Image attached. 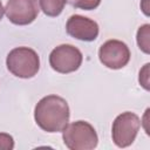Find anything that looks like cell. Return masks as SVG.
<instances>
[{"label":"cell","instance_id":"ba28073f","mask_svg":"<svg viewBox=\"0 0 150 150\" xmlns=\"http://www.w3.org/2000/svg\"><path fill=\"white\" fill-rule=\"evenodd\" d=\"M66 30L74 39L90 42L97 38L100 28L97 22L93 19L80 14H74L67 20Z\"/></svg>","mask_w":150,"mask_h":150},{"label":"cell","instance_id":"30bf717a","mask_svg":"<svg viewBox=\"0 0 150 150\" xmlns=\"http://www.w3.org/2000/svg\"><path fill=\"white\" fill-rule=\"evenodd\" d=\"M137 45L143 53L145 54L150 53V25L149 23H145L138 28Z\"/></svg>","mask_w":150,"mask_h":150},{"label":"cell","instance_id":"4fadbf2b","mask_svg":"<svg viewBox=\"0 0 150 150\" xmlns=\"http://www.w3.org/2000/svg\"><path fill=\"white\" fill-rule=\"evenodd\" d=\"M149 63L144 64V67L139 70V83L141 86L145 89V90H149Z\"/></svg>","mask_w":150,"mask_h":150},{"label":"cell","instance_id":"5bb4252c","mask_svg":"<svg viewBox=\"0 0 150 150\" xmlns=\"http://www.w3.org/2000/svg\"><path fill=\"white\" fill-rule=\"evenodd\" d=\"M4 14H5V8H4V6H2V4H1V1H0V21H1V19H2Z\"/></svg>","mask_w":150,"mask_h":150},{"label":"cell","instance_id":"8992f818","mask_svg":"<svg viewBox=\"0 0 150 150\" xmlns=\"http://www.w3.org/2000/svg\"><path fill=\"white\" fill-rule=\"evenodd\" d=\"M130 49L121 40H108L98 49V59L103 66L110 69H121L130 61Z\"/></svg>","mask_w":150,"mask_h":150},{"label":"cell","instance_id":"5b68a950","mask_svg":"<svg viewBox=\"0 0 150 150\" xmlns=\"http://www.w3.org/2000/svg\"><path fill=\"white\" fill-rule=\"evenodd\" d=\"M82 53L71 45H60L49 54L50 67L61 74H68L77 70L82 64Z\"/></svg>","mask_w":150,"mask_h":150},{"label":"cell","instance_id":"9c48e42d","mask_svg":"<svg viewBox=\"0 0 150 150\" xmlns=\"http://www.w3.org/2000/svg\"><path fill=\"white\" fill-rule=\"evenodd\" d=\"M42 12L48 16H57L62 13L67 0H39Z\"/></svg>","mask_w":150,"mask_h":150},{"label":"cell","instance_id":"7c38bea8","mask_svg":"<svg viewBox=\"0 0 150 150\" xmlns=\"http://www.w3.org/2000/svg\"><path fill=\"white\" fill-rule=\"evenodd\" d=\"M14 148V139L9 134L0 132V150H12Z\"/></svg>","mask_w":150,"mask_h":150},{"label":"cell","instance_id":"7a4b0ae2","mask_svg":"<svg viewBox=\"0 0 150 150\" xmlns=\"http://www.w3.org/2000/svg\"><path fill=\"white\" fill-rule=\"evenodd\" d=\"M7 69L16 77L30 79L40 69V57L29 47H16L12 49L6 59Z\"/></svg>","mask_w":150,"mask_h":150},{"label":"cell","instance_id":"8fae6325","mask_svg":"<svg viewBox=\"0 0 150 150\" xmlns=\"http://www.w3.org/2000/svg\"><path fill=\"white\" fill-rule=\"evenodd\" d=\"M73 7L84 11H91L100 6L101 0H67Z\"/></svg>","mask_w":150,"mask_h":150},{"label":"cell","instance_id":"52a82bcc","mask_svg":"<svg viewBox=\"0 0 150 150\" xmlns=\"http://www.w3.org/2000/svg\"><path fill=\"white\" fill-rule=\"evenodd\" d=\"M40 12L38 0H8L5 13L8 20L19 26L32 23Z\"/></svg>","mask_w":150,"mask_h":150},{"label":"cell","instance_id":"6da1fadb","mask_svg":"<svg viewBox=\"0 0 150 150\" xmlns=\"http://www.w3.org/2000/svg\"><path fill=\"white\" fill-rule=\"evenodd\" d=\"M70 117V110L67 101L57 95L42 97L35 105L34 120L36 124L47 132L62 131Z\"/></svg>","mask_w":150,"mask_h":150},{"label":"cell","instance_id":"277c9868","mask_svg":"<svg viewBox=\"0 0 150 150\" xmlns=\"http://www.w3.org/2000/svg\"><path fill=\"white\" fill-rule=\"evenodd\" d=\"M141 127L139 117L131 111L120 114L112 122L111 137L115 145L118 148H127L131 145L137 136Z\"/></svg>","mask_w":150,"mask_h":150},{"label":"cell","instance_id":"3957f363","mask_svg":"<svg viewBox=\"0 0 150 150\" xmlns=\"http://www.w3.org/2000/svg\"><path fill=\"white\" fill-rule=\"evenodd\" d=\"M64 145L70 150H91L97 146L98 137L94 127L86 121H76L62 130Z\"/></svg>","mask_w":150,"mask_h":150}]
</instances>
